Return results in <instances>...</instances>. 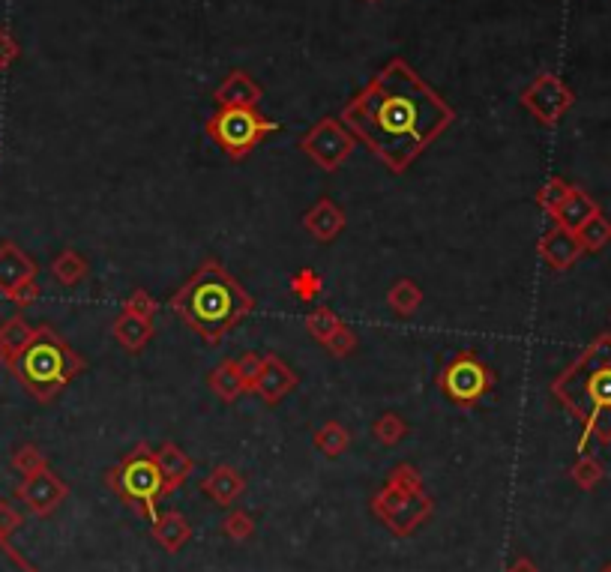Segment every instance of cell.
<instances>
[{
    "instance_id": "cell-1",
    "label": "cell",
    "mask_w": 611,
    "mask_h": 572,
    "mask_svg": "<svg viewBox=\"0 0 611 572\" xmlns=\"http://www.w3.org/2000/svg\"><path fill=\"white\" fill-rule=\"evenodd\" d=\"M456 111L429 87L417 69L390 60L345 108V129L366 144L390 171H405L450 123Z\"/></svg>"
},
{
    "instance_id": "cell-2",
    "label": "cell",
    "mask_w": 611,
    "mask_h": 572,
    "mask_svg": "<svg viewBox=\"0 0 611 572\" xmlns=\"http://www.w3.org/2000/svg\"><path fill=\"white\" fill-rule=\"evenodd\" d=\"M171 309L204 342L219 345L225 333L252 312V297L234 276L225 273L219 261H204L195 276L171 297Z\"/></svg>"
},
{
    "instance_id": "cell-3",
    "label": "cell",
    "mask_w": 611,
    "mask_h": 572,
    "mask_svg": "<svg viewBox=\"0 0 611 572\" xmlns=\"http://www.w3.org/2000/svg\"><path fill=\"white\" fill-rule=\"evenodd\" d=\"M555 396L582 420L585 435L579 453H585L591 438L611 441V336L597 339L558 381Z\"/></svg>"
},
{
    "instance_id": "cell-4",
    "label": "cell",
    "mask_w": 611,
    "mask_h": 572,
    "mask_svg": "<svg viewBox=\"0 0 611 572\" xmlns=\"http://www.w3.org/2000/svg\"><path fill=\"white\" fill-rule=\"evenodd\" d=\"M6 366L33 399L51 402L84 369V360L51 327H36L30 342Z\"/></svg>"
},
{
    "instance_id": "cell-5",
    "label": "cell",
    "mask_w": 611,
    "mask_h": 572,
    "mask_svg": "<svg viewBox=\"0 0 611 572\" xmlns=\"http://www.w3.org/2000/svg\"><path fill=\"white\" fill-rule=\"evenodd\" d=\"M108 486L150 525L159 519V498L168 495L165 480L159 474V465L153 459V450L147 444H138L114 471H108Z\"/></svg>"
},
{
    "instance_id": "cell-6",
    "label": "cell",
    "mask_w": 611,
    "mask_h": 572,
    "mask_svg": "<svg viewBox=\"0 0 611 572\" xmlns=\"http://www.w3.org/2000/svg\"><path fill=\"white\" fill-rule=\"evenodd\" d=\"M276 129H279V123L261 117L255 108H228V105H219L216 114H210V120H207V135L231 159H243L249 150H255L261 144L264 135H270Z\"/></svg>"
},
{
    "instance_id": "cell-7",
    "label": "cell",
    "mask_w": 611,
    "mask_h": 572,
    "mask_svg": "<svg viewBox=\"0 0 611 572\" xmlns=\"http://www.w3.org/2000/svg\"><path fill=\"white\" fill-rule=\"evenodd\" d=\"M375 516L396 534V537H411L435 510L432 498L426 495V489L414 492V489H402L396 483H384V489L375 495L372 501Z\"/></svg>"
},
{
    "instance_id": "cell-8",
    "label": "cell",
    "mask_w": 611,
    "mask_h": 572,
    "mask_svg": "<svg viewBox=\"0 0 611 572\" xmlns=\"http://www.w3.org/2000/svg\"><path fill=\"white\" fill-rule=\"evenodd\" d=\"M354 144H357V138H354V135L345 129V123L336 120V117L318 120V123L300 138V150L309 153V156L318 162V168H324V171H336V168L354 153Z\"/></svg>"
},
{
    "instance_id": "cell-9",
    "label": "cell",
    "mask_w": 611,
    "mask_h": 572,
    "mask_svg": "<svg viewBox=\"0 0 611 572\" xmlns=\"http://www.w3.org/2000/svg\"><path fill=\"white\" fill-rule=\"evenodd\" d=\"M441 390L447 399L459 405H474L492 390V372L477 354H459L456 360L447 363L441 375Z\"/></svg>"
},
{
    "instance_id": "cell-10",
    "label": "cell",
    "mask_w": 611,
    "mask_h": 572,
    "mask_svg": "<svg viewBox=\"0 0 611 572\" xmlns=\"http://www.w3.org/2000/svg\"><path fill=\"white\" fill-rule=\"evenodd\" d=\"M576 96L573 90L555 75V72H543L537 75L525 90H522V105L543 123L555 126L570 108H573Z\"/></svg>"
},
{
    "instance_id": "cell-11",
    "label": "cell",
    "mask_w": 611,
    "mask_h": 572,
    "mask_svg": "<svg viewBox=\"0 0 611 572\" xmlns=\"http://www.w3.org/2000/svg\"><path fill=\"white\" fill-rule=\"evenodd\" d=\"M69 495V486L54 471H39L33 477H24L15 489V498L33 513V516H51Z\"/></svg>"
},
{
    "instance_id": "cell-12",
    "label": "cell",
    "mask_w": 611,
    "mask_h": 572,
    "mask_svg": "<svg viewBox=\"0 0 611 572\" xmlns=\"http://www.w3.org/2000/svg\"><path fill=\"white\" fill-rule=\"evenodd\" d=\"M261 96H264L261 84H258L249 72H243V69L228 72L225 81H222V84L216 87V93H213V99H216L219 105H228V108H258Z\"/></svg>"
},
{
    "instance_id": "cell-13",
    "label": "cell",
    "mask_w": 611,
    "mask_h": 572,
    "mask_svg": "<svg viewBox=\"0 0 611 572\" xmlns=\"http://www.w3.org/2000/svg\"><path fill=\"white\" fill-rule=\"evenodd\" d=\"M582 252H585V249H582L579 234L570 231V228H564V225L552 228V231L543 237V243H540V255H543V261H546L549 267H555V270H567L570 264L579 261Z\"/></svg>"
},
{
    "instance_id": "cell-14",
    "label": "cell",
    "mask_w": 611,
    "mask_h": 572,
    "mask_svg": "<svg viewBox=\"0 0 611 572\" xmlns=\"http://www.w3.org/2000/svg\"><path fill=\"white\" fill-rule=\"evenodd\" d=\"M36 279V264L30 255H24L12 240L0 243V294H12L18 285Z\"/></svg>"
},
{
    "instance_id": "cell-15",
    "label": "cell",
    "mask_w": 611,
    "mask_h": 572,
    "mask_svg": "<svg viewBox=\"0 0 611 572\" xmlns=\"http://www.w3.org/2000/svg\"><path fill=\"white\" fill-rule=\"evenodd\" d=\"M294 387H297V375H294L279 357H264V369H261V375H258V381H255L252 390H255L264 402L276 405V402H282Z\"/></svg>"
},
{
    "instance_id": "cell-16",
    "label": "cell",
    "mask_w": 611,
    "mask_h": 572,
    "mask_svg": "<svg viewBox=\"0 0 611 572\" xmlns=\"http://www.w3.org/2000/svg\"><path fill=\"white\" fill-rule=\"evenodd\" d=\"M201 492H204L213 504H219V507H231V504L246 492V480H243L234 468L219 465V468L210 471L207 480H201Z\"/></svg>"
},
{
    "instance_id": "cell-17",
    "label": "cell",
    "mask_w": 611,
    "mask_h": 572,
    "mask_svg": "<svg viewBox=\"0 0 611 572\" xmlns=\"http://www.w3.org/2000/svg\"><path fill=\"white\" fill-rule=\"evenodd\" d=\"M303 228H306L315 240L330 243V240L345 228V213H342L330 198H321V201L303 216Z\"/></svg>"
},
{
    "instance_id": "cell-18",
    "label": "cell",
    "mask_w": 611,
    "mask_h": 572,
    "mask_svg": "<svg viewBox=\"0 0 611 572\" xmlns=\"http://www.w3.org/2000/svg\"><path fill=\"white\" fill-rule=\"evenodd\" d=\"M153 459H156V465H159V474H162L168 492H174L177 486H183V483L192 477V471H195V462H192L177 444H162L159 450H153Z\"/></svg>"
},
{
    "instance_id": "cell-19",
    "label": "cell",
    "mask_w": 611,
    "mask_h": 572,
    "mask_svg": "<svg viewBox=\"0 0 611 572\" xmlns=\"http://www.w3.org/2000/svg\"><path fill=\"white\" fill-rule=\"evenodd\" d=\"M153 540L168 552V555H177L189 540H192V528L186 522V516H180L177 510H168L162 513L156 522H153Z\"/></svg>"
},
{
    "instance_id": "cell-20",
    "label": "cell",
    "mask_w": 611,
    "mask_h": 572,
    "mask_svg": "<svg viewBox=\"0 0 611 572\" xmlns=\"http://www.w3.org/2000/svg\"><path fill=\"white\" fill-rule=\"evenodd\" d=\"M150 336H153V324L147 318H138L132 312H120V318L114 321V339L132 354H138L150 342Z\"/></svg>"
},
{
    "instance_id": "cell-21",
    "label": "cell",
    "mask_w": 611,
    "mask_h": 572,
    "mask_svg": "<svg viewBox=\"0 0 611 572\" xmlns=\"http://www.w3.org/2000/svg\"><path fill=\"white\" fill-rule=\"evenodd\" d=\"M600 210H597V204L582 192V189H570V195H567V201L558 207V213H555V219H558V225H564V228H570V231H579L588 219H594Z\"/></svg>"
},
{
    "instance_id": "cell-22",
    "label": "cell",
    "mask_w": 611,
    "mask_h": 572,
    "mask_svg": "<svg viewBox=\"0 0 611 572\" xmlns=\"http://www.w3.org/2000/svg\"><path fill=\"white\" fill-rule=\"evenodd\" d=\"M51 276L60 282V285H78L84 276H87V261L78 255V252H72V249H66V252H60L54 261H51Z\"/></svg>"
},
{
    "instance_id": "cell-23",
    "label": "cell",
    "mask_w": 611,
    "mask_h": 572,
    "mask_svg": "<svg viewBox=\"0 0 611 572\" xmlns=\"http://www.w3.org/2000/svg\"><path fill=\"white\" fill-rule=\"evenodd\" d=\"M30 336H33V327H30L21 315H12V318H6V321L0 324V345H3V351H6L9 360L30 342ZM9 360H6V363H9Z\"/></svg>"
},
{
    "instance_id": "cell-24",
    "label": "cell",
    "mask_w": 611,
    "mask_h": 572,
    "mask_svg": "<svg viewBox=\"0 0 611 572\" xmlns=\"http://www.w3.org/2000/svg\"><path fill=\"white\" fill-rule=\"evenodd\" d=\"M210 387H213V393H216L219 399H225V402H234L240 393H246V384L240 381L234 363H222V366H216L213 375H210Z\"/></svg>"
},
{
    "instance_id": "cell-25",
    "label": "cell",
    "mask_w": 611,
    "mask_h": 572,
    "mask_svg": "<svg viewBox=\"0 0 611 572\" xmlns=\"http://www.w3.org/2000/svg\"><path fill=\"white\" fill-rule=\"evenodd\" d=\"M387 303H390V309H393L396 315H411V312L423 303V291H420L417 282H411V279H399V282L390 288Z\"/></svg>"
},
{
    "instance_id": "cell-26",
    "label": "cell",
    "mask_w": 611,
    "mask_h": 572,
    "mask_svg": "<svg viewBox=\"0 0 611 572\" xmlns=\"http://www.w3.org/2000/svg\"><path fill=\"white\" fill-rule=\"evenodd\" d=\"M348 441H351V435H348V429H345L342 423H324V426L315 432V447H318L324 456H330V459L342 456V453L348 450Z\"/></svg>"
},
{
    "instance_id": "cell-27",
    "label": "cell",
    "mask_w": 611,
    "mask_h": 572,
    "mask_svg": "<svg viewBox=\"0 0 611 572\" xmlns=\"http://www.w3.org/2000/svg\"><path fill=\"white\" fill-rule=\"evenodd\" d=\"M576 234H579V240H582V249H588V252H600V249L609 246L611 222L603 216V213H597V216L588 219Z\"/></svg>"
},
{
    "instance_id": "cell-28",
    "label": "cell",
    "mask_w": 611,
    "mask_h": 572,
    "mask_svg": "<svg viewBox=\"0 0 611 572\" xmlns=\"http://www.w3.org/2000/svg\"><path fill=\"white\" fill-rule=\"evenodd\" d=\"M372 435H375V441H378V444L393 447V444H399V441L408 435V423H405L402 417H396V414H384V417H378V420H375Z\"/></svg>"
},
{
    "instance_id": "cell-29",
    "label": "cell",
    "mask_w": 611,
    "mask_h": 572,
    "mask_svg": "<svg viewBox=\"0 0 611 572\" xmlns=\"http://www.w3.org/2000/svg\"><path fill=\"white\" fill-rule=\"evenodd\" d=\"M339 327H342L339 315H336V312H330L327 306L315 309V312L306 318V330H309V333H312V336H315L321 345H324V342H327V339H330V336H333Z\"/></svg>"
},
{
    "instance_id": "cell-30",
    "label": "cell",
    "mask_w": 611,
    "mask_h": 572,
    "mask_svg": "<svg viewBox=\"0 0 611 572\" xmlns=\"http://www.w3.org/2000/svg\"><path fill=\"white\" fill-rule=\"evenodd\" d=\"M12 468H15L21 477H33V474L45 471L48 462H45V456L39 453V447H33V444H21V447L12 453Z\"/></svg>"
},
{
    "instance_id": "cell-31",
    "label": "cell",
    "mask_w": 611,
    "mask_h": 572,
    "mask_svg": "<svg viewBox=\"0 0 611 572\" xmlns=\"http://www.w3.org/2000/svg\"><path fill=\"white\" fill-rule=\"evenodd\" d=\"M570 477L576 480V486H579V489L591 492V489H594V486L603 480V465H600L597 459H591V456H582V459L573 465Z\"/></svg>"
},
{
    "instance_id": "cell-32",
    "label": "cell",
    "mask_w": 611,
    "mask_h": 572,
    "mask_svg": "<svg viewBox=\"0 0 611 572\" xmlns=\"http://www.w3.org/2000/svg\"><path fill=\"white\" fill-rule=\"evenodd\" d=\"M570 189L573 186H567L561 177H552L540 192H537V201H540V207L543 210H549V213H558V207L567 201V195H570Z\"/></svg>"
},
{
    "instance_id": "cell-33",
    "label": "cell",
    "mask_w": 611,
    "mask_h": 572,
    "mask_svg": "<svg viewBox=\"0 0 611 572\" xmlns=\"http://www.w3.org/2000/svg\"><path fill=\"white\" fill-rule=\"evenodd\" d=\"M291 291H294V297L297 300H315L321 291H324V282H321V276L315 273V270H300L294 279H291Z\"/></svg>"
},
{
    "instance_id": "cell-34",
    "label": "cell",
    "mask_w": 611,
    "mask_h": 572,
    "mask_svg": "<svg viewBox=\"0 0 611 572\" xmlns=\"http://www.w3.org/2000/svg\"><path fill=\"white\" fill-rule=\"evenodd\" d=\"M222 531H225V537H231V540H249L252 534H255V522H252V516L249 513H243V510H234V513H228L225 516V522H222Z\"/></svg>"
},
{
    "instance_id": "cell-35",
    "label": "cell",
    "mask_w": 611,
    "mask_h": 572,
    "mask_svg": "<svg viewBox=\"0 0 611 572\" xmlns=\"http://www.w3.org/2000/svg\"><path fill=\"white\" fill-rule=\"evenodd\" d=\"M0 572H39L18 549L9 546L6 537H0Z\"/></svg>"
},
{
    "instance_id": "cell-36",
    "label": "cell",
    "mask_w": 611,
    "mask_h": 572,
    "mask_svg": "<svg viewBox=\"0 0 611 572\" xmlns=\"http://www.w3.org/2000/svg\"><path fill=\"white\" fill-rule=\"evenodd\" d=\"M234 366H237V375H240V381L246 384V390H252L255 381H258V375H261V369H264V357L249 351V354H243Z\"/></svg>"
},
{
    "instance_id": "cell-37",
    "label": "cell",
    "mask_w": 611,
    "mask_h": 572,
    "mask_svg": "<svg viewBox=\"0 0 611 572\" xmlns=\"http://www.w3.org/2000/svg\"><path fill=\"white\" fill-rule=\"evenodd\" d=\"M324 345H327V351H330L333 357H348V354L357 348V336H354V330H351V327H345V324H342V327H339V330H336V333H333V336H330Z\"/></svg>"
},
{
    "instance_id": "cell-38",
    "label": "cell",
    "mask_w": 611,
    "mask_h": 572,
    "mask_svg": "<svg viewBox=\"0 0 611 572\" xmlns=\"http://www.w3.org/2000/svg\"><path fill=\"white\" fill-rule=\"evenodd\" d=\"M123 312H132V315H138V318H153L156 315V300L147 294V291H135L126 303H123Z\"/></svg>"
},
{
    "instance_id": "cell-39",
    "label": "cell",
    "mask_w": 611,
    "mask_h": 572,
    "mask_svg": "<svg viewBox=\"0 0 611 572\" xmlns=\"http://www.w3.org/2000/svg\"><path fill=\"white\" fill-rule=\"evenodd\" d=\"M21 525H24V516H21L9 501H0V537L9 540Z\"/></svg>"
},
{
    "instance_id": "cell-40",
    "label": "cell",
    "mask_w": 611,
    "mask_h": 572,
    "mask_svg": "<svg viewBox=\"0 0 611 572\" xmlns=\"http://www.w3.org/2000/svg\"><path fill=\"white\" fill-rule=\"evenodd\" d=\"M390 483H396V486H402V489H414V492H420L423 489V477H420V471L417 468H411V465H399L390 477H387Z\"/></svg>"
},
{
    "instance_id": "cell-41",
    "label": "cell",
    "mask_w": 611,
    "mask_h": 572,
    "mask_svg": "<svg viewBox=\"0 0 611 572\" xmlns=\"http://www.w3.org/2000/svg\"><path fill=\"white\" fill-rule=\"evenodd\" d=\"M18 51H21V48H18V42L12 39V33H9L6 27H0V72L15 63Z\"/></svg>"
},
{
    "instance_id": "cell-42",
    "label": "cell",
    "mask_w": 611,
    "mask_h": 572,
    "mask_svg": "<svg viewBox=\"0 0 611 572\" xmlns=\"http://www.w3.org/2000/svg\"><path fill=\"white\" fill-rule=\"evenodd\" d=\"M36 297H39V285L30 279V282H24V285H18L12 294H6V300H12L18 309H24V306H30V303H36Z\"/></svg>"
},
{
    "instance_id": "cell-43",
    "label": "cell",
    "mask_w": 611,
    "mask_h": 572,
    "mask_svg": "<svg viewBox=\"0 0 611 572\" xmlns=\"http://www.w3.org/2000/svg\"><path fill=\"white\" fill-rule=\"evenodd\" d=\"M504 572H540V570H537V564H534L531 558H519L516 564H510Z\"/></svg>"
},
{
    "instance_id": "cell-44",
    "label": "cell",
    "mask_w": 611,
    "mask_h": 572,
    "mask_svg": "<svg viewBox=\"0 0 611 572\" xmlns=\"http://www.w3.org/2000/svg\"><path fill=\"white\" fill-rule=\"evenodd\" d=\"M6 360H9V357H6V351H3V345H0V366H6Z\"/></svg>"
},
{
    "instance_id": "cell-45",
    "label": "cell",
    "mask_w": 611,
    "mask_h": 572,
    "mask_svg": "<svg viewBox=\"0 0 611 572\" xmlns=\"http://www.w3.org/2000/svg\"><path fill=\"white\" fill-rule=\"evenodd\" d=\"M600 572H611V564H609V567H603V570H600Z\"/></svg>"
},
{
    "instance_id": "cell-46",
    "label": "cell",
    "mask_w": 611,
    "mask_h": 572,
    "mask_svg": "<svg viewBox=\"0 0 611 572\" xmlns=\"http://www.w3.org/2000/svg\"><path fill=\"white\" fill-rule=\"evenodd\" d=\"M366 3H378V0H366Z\"/></svg>"
}]
</instances>
